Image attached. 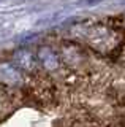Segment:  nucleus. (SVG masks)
<instances>
[{
    "instance_id": "f257e3e1",
    "label": "nucleus",
    "mask_w": 125,
    "mask_h": 127,
    "mask_svg": "<svg viewBox=\"0 0 125 127\" xmlns=\"http://www.w3.org/2000/svg\"><path fill=\"white\" fill-rule=\"evenodd\" d=\"M40 62L44 65V68H48V70H54V68H57L59 67V57H57V54H54L51 49H41L40 51Z\"/></svg>"
},
{
    "instance_id": "f03ea898",
    "label": "nucleus",
    "mask_w": 125,
    "mask_h": 127,
    "mask_svg": "<svg viewBox=\"0 0 125 127\" xmlns=\"http://www.w3.org/2000/svg\"><path fill=\"white\" fill-rule=\"evenodd\" d=\"M103 0H83V3H85V5H89V6H93V5H97V3H101Z\"/></svg>"
},
{
    "instance_id": "7ed1b4c3",
    "label": "nucleus",
    "mask_w": 125,
    "mask_h": 127,
    "mask_svg": "<svg viewBox=\"0 0 125 127\" xmlns=\"http://www.w3.org/2000/svg\"><path fill=\"white\" fill-rule=\"evenodd\" d=\"M122 3H125V0H122Z\"/></svg>"
}]
</instances>
